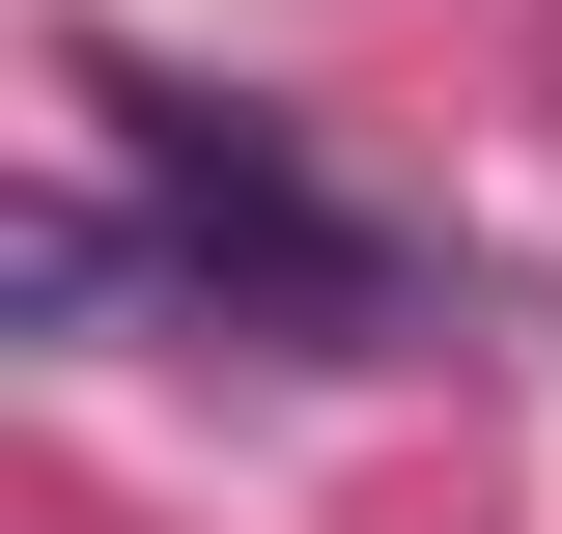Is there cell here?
I'll use <instances>...</instances> for the list:
<instances>
[{
  "mask_svg": "<svg viewBox=\"0 0 562 534\" xmlns=\"http://www.w3.org/2000/svg\"><path fill=\"white\" fill-rule=\"evenodd\" d=\"M85 141L140 169V225H169V281H198L225 337H281V366H422V337H450V281H422V254H394V225H366V198H338L281 113L85 57Z\"/></svg>",
  "mask_w": 562,
  "mask_h": 534,
  "instance_id": "obj_1",
  "label": "cell"
},
{
  "mask_svg": "<svg viewBox=\"0 0 562 534\" xmlns=\"http://www.w3.org/2000/svg\"><path fill=\"white\" fill-rule=\"evenodd\" d=\"M113 281H140V225H113V198H29V254H0V310H29V337H85Z\"/></svg>",
  "mask_w": 562,
  "mask_h": 534,
  "instance_id": "obj_2",
  "label": "cell"
}]
</instances>
